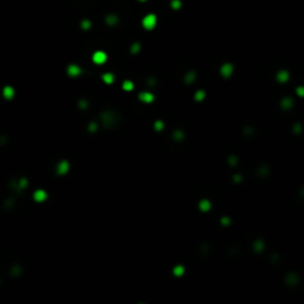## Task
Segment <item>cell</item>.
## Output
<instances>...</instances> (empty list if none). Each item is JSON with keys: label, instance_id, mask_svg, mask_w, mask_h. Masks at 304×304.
I'll return each mask as SVG.
<instances>
[{"label": "cell", "instance_id": "1", "mask_svg": "<svg viewBox=\"0 0 304 304\" xmlns=\"http://www.w3.org/2000/svg\"><path fill=\"white\" fill-rule=\"evenodd\" d=\"M157 24V17L155 14H147L144 19H143V26L145 27L146 30H152Z\"/></svg>", "mask_w": 304, "mask_h": 304}, {"label": "cell", "instance_id": "2", "mask_svg": "<svg viewBox=\"0 0 304 304\" xmlns=\"http://www.w3.org/2000/svg\"><path fill=\"white\" fill-rule=\"evenodd\" d=\"M107 60V55L105 54L103 51H96L94 55H93V61L96 64H102L105 63Z\"/></svg>", "mask_w": 304, "mask_h": 304}, {"label": "cell", "instance_id": "3", "mask_svg": "<svg viewBox=\"0 0 304 304\" xmlns=\"http://www.w3.org/2000/svg\"><path fill=\"white\" fill-rule=\"evenodd\" d=\"M68 171H69V163L67 161H63V162H61L57 165V172L60 175H64V174H67Z\"/></svg>", "mask_w": 304, "mask_h": 304}, {"label": "cell", "instance_id": "4", "mask_svg": "<svg viewBox=\"0 0 304 304\" xmlns=\"http://www.w3.org/2000/svg\"><path fill=\"white\" fill-rule=\"evenodd\" d=\"M68 74L70 75V76H73V77H76V76H79V75L81 74V69H80L79 66L71 64V66L68 67Z\"/></svg>", "mask_w": 304, "mask_h": 304}, {"label": "cell", "instance_id": "5", "mask_svg": "<svg viewBox=\"0 0 304 304\" xmlns=\"http://www.w3.org/2000/svg\"><path fill=\"white\" fill-rule=\"evenodd\" d=\"M34 198L37 201V202H43V201L47 200V193L42 189L36 190V193H34Z\"/></svg>", "mask_w": 304, "mask_h": 304}, {"label": "cell", "instance_id": "6", "mask_svg": "<svg viewBox=\"0 0 304 304\" xmlns=\"http://www.w3.org/2000/svg\"><path fill=\"white\" fill-rule=\"evenodd\" d=\"M2 95L6 98V99H12L14 96V89L10 86H6L2 90Z\"/></svg>", "mask_w": 304, "mask_h": 304}, {"label": "cell", "instance_id": "7", "mask_svg": "<svg viewBox=\"0 0 304 304\" xmlns=\"http://www.w3.org/2000/svg\"><path fill=\"white\" fill-rule=\"evenodd\" d=\"M232 73H233V67H232L230 64H225V66L221 68V74H222L225 77L230 76Z\"/></svg>", "mask_w": 304, "mask_h": 304}, {"label": "cell", "instance_id": "8", "mask_svg": "<svg viewBox=\"0 0 304 304\" xmlns=\"http://www.w3.org/2000/svg\"><path fill=\"white\" fill-rule=\"evenodd\" d=\"M139 99L143 102H145V103H150V102L153 100V96H152V94H150V93H142V94L139 95Z\"/></svg>", "mask_w": 304, "mask_h": 304}, {"label": "cell", "instance_id": "9", "mask_svg": "<svg viewBox=\"0 0 304 304\" xmlns=\"http://www.w3.org/2000/svg\"><path fill=\"white\" fill-rule=\"evenodd\" d=\"M102 80H103V81L106 82V83H108V84H111L112 82L114 81V76H113V75H112V74H109V73H108V74H105V75H103V76H102Z\"/></svg>", "mask_w": 304, "mask_h": 304}, {"label": "cell", "instance_id": "10", "mask_svg": "<svg viewBox=\"0 0 304 304\" xmlns=\"http://www.w3.org/2000/svg\"><path fill=\"white\" fill-rule=\"evenodd\" d=\"M200 208L202 210H208L210 208V203L207 200H203L202 202H201V204H200Z\"/></svg>", "mask_w": 304, "mask_h": 304}, {"label": "cell", "instance_id": "11", "mask_svg": "<svg viewBox=\"0 0 304 304\" xmlns=\"http://www.w3.org/2000/svg\"><path fill=\"white\" fill-rule=\"evenodd\" d=\"M288 79H289V75H288V73H285V71H280L278 74V80L279 81H286Z\"/></svg>", "mask_w": 304, "mask_h": 304}, {"label": "cell", "instance_id": "12", "mask_svg": "<svg viewBox=\"0 0 304 304\" xmlns=\"http://www.w3.org/2000/svg\"><path fill=\"white\" fill-rule=\"evenodd\" d=\"M122 88L125 89V90H132L133 89V83L131 81H125L124 82V84H122Z\"/></svg>", "mask_w": 304, "mask_h": 304}, {"label": "cell", "instance_id": "13", "mask_svg": "<svg viewBox=\"0 0 304 304\" xmlns=\"http://www.w3.org/2000/svg\"><path fill=\"white\" fill-rule=\"evenodd\" d=\"M183 272H184V269H183L182 266H177L175 269V275L176 276H182Z\"/></svg>", "mask_w": 304, "mask_h": 304}, {"label": "cell", "instance_id": "14", "mask_svg": "<svg viewBox=\"0 0 304 304\" xmlns=\"http://www.w3.org/2000/svg\"><path fill=\"white\" fill-rule=\"evenodd\" d=\"M203 98H204V93L203 92H197L195 95V99L196 100H202Z\"/></svg>", "mask_w": 304, "mask_h": 304}, {"label": "cell", "instance_id": "15", "mask_svg": "<svg viewBox=\"0 0 304 304\" xmlns=\"http://www.w3.org/2000/svg\"><path fill=\"white\" fill-rule=\"evenodd\" d=\"M82 27H83V29H89V27H90V23H89L88 20H83L82 21Z\"/></svg>", "mask_w": 304, "mask_h": 304}, {"label": "cell", "instance_id": "16", "mask_svg": "<svg viewBox=\"0 0 304 304\" xmlns=\"http://www.w3.org/2000/svg\"><path fill=\"white\" fill-rule=\"evenodd\" d=\"M179 6H181V2H179L178 0H174V1H172V7H174V8H178Z\"/></svg>", "mask_w": 304, "mask_h": 304}, {"label": "cell", "instance_id": "17", "mask_svg": "<svg viewBox=\"0 0 304 304\" xmlns=\"http://www.w3.org/2000/svg\"><path fill=\"white\" fill-rule=\"evenodd\" d=\"M107 20H108L109 24H114L115 20H116V19H115V17H114V16H111V17H108V19H107Z\"/></svg>", "mask_w": 304, "mask_h": 304}, {"label": "cell", "instance_id": "18", "mask_svg": "<svg viewBox=\"0 0 304 304\" xmlns=\"http://www.w3.org/2000/svg\"><path fill=\"white\" fill-rule=\"evenodd\" d=\"M297 93L301 95V96H304V88H302V87L298 88V89H297Z\"/></svg>", "mask_w": 304, "mask_h": 304}, {"label": "cell", "instance_id": "19", "mask_svg": "<svg viewBox=\"0 0 304 304\" xmlns=\"http://www.w3.org/2000/svg\"><path fill=\"white\" fill-rule=\"evenodd\" d=\"M140 1H145V0H140Z\"/></svg>", "mask_w": 304, "mask_h": 304}]
</instances>
